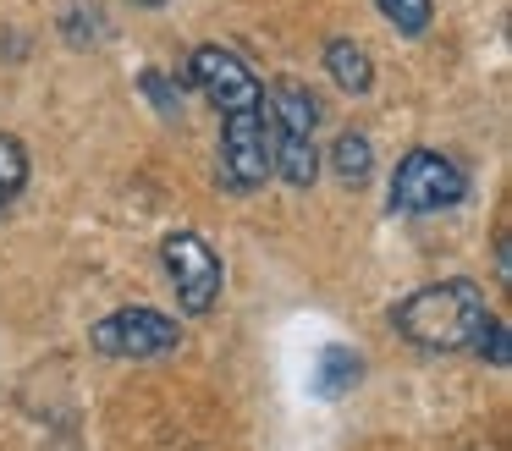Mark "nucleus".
Segmentation results:
<instances>
[{
    "label": "nucleus",
    "mask_w": 512,
    "mask_h": 451,
    "mask_svg": "<svg viewBox=\"0 0 512 451\" xmlns=\"http://www.w3.org/2000/svg\"><path fill=\"white\" fill-rule=\"evenodd\" d=\"M23 187H28V149L17 132H0V215L23 198Z\"/></svg>",
    "instance_id": "11"
},
{
    "label": "nucleus",
    "mask_w": 512,
    "mask_h": 451,
    "mask_svg": "<svg viewBox=\"0 0 512 451\" xmlns=\"http://www.w3.org/2000/svg\"><path fill=\"white\" fill-rule=\"evenodd\" d=\"M320 99L298 83V77H281L270 83V149H276V176L298 193H309L314 176H320Z\"/></svg>",
    "instance_id": "2"
},
{
    "label": "nucleus",
    "mask_w": 512,
    "mask_h": 451,
    "mask_svg": "<svg viewBox=\"0 0 512 451\" xmlns=\"http://www.w3.org/2000/svg\"><path fill=\"white\" fill-rule=\"evenodd\" d=\"M188 83L199 88L221 116L265 105V83L248 72V61H237V55L221 50V44H199V50L188 55Z\"/></svg>",
    "instance_id": "7"
},
{
    "label": "nucleus",
    "mask_w": 512,
    "mask_h": 451,
    "mask_svg": "<svg viewBox=\"0 0 512 451\" xmlns=\"http://www.w3.org/2000/svg\"><path fill=\"white\" fill-rule=\"evenodd\" d=\"M375 6H380V17H386L397 33H408V39H419V33L430 28V17H435V0H375Z\"/></svg>",
    "instance_id": "12"
},
{
    "label": "nucleus",
    "mask_w": 512,
    "mask_h": 451,
    "mask_svg": "<svg viewBox=\"0 0 512 451\" xmlns=\"http://www.w3.org/2000/svg\"><path fill=\"white\" fill-rule=\"evenodd\" d=\"M133 6H166V0H133Z\"/></svg>",
    "instance_id": "15"
},
{
    "label": "nucleus",
    "mask_w": 512,
    "mask_h": 451,
    "mask_svg": "<svg viewBox=\"0 0 512 451\" xmlns=\"http://www.w3.org/2000/svg\"><path fill=\"white\" fill-rule=\"evenodd\" d=\"M490 308H485V292H479L474 281H435V286H419V292H408L397 308H391V325H397L402 341H413V347L424 352H463L479 341V330H485Z\"/></svg>",
    "instance_id": "1"
},
{
    "label": "nucleus",
    "mask_w": 512,
    "mask_h": 451,
    "mask_svg": "<svg viewBox=\"0 0 512 451\" xmlns=\"http://www.w3.org/2000/svg\"><path fill=\"white\" fill-rule=\"evenodd\" d=\"M463 193V165L441 149H408L391 171V209H402V215H441V209L463 204Z\"/></svg>",
    "instance_id": "3"
},
{
    "label": "nucleus",
    "mask_w": 512,
    "mask_h": 451,
    "mask_svg": "<svg viewBox=\"0 0 512 451\" xmlns=\"http://www.w3.org/2000/svg\"><path fill=\"white\" fill-rule=\"evenodd\" d=\"M94 352L105 358H166V352L182 347V325L166 314V308H149V303H133V308H111L100 325L89 330Z\"/></svg>",
    "instance_id": "5"
},
{
    "label": "nucleus",
    "mask_w": 512,
    "mask_h": 451,
    "mask_svg": "<svg viewBox=\"0 0 512 451\" xmlns=\"http://www.w3.org/2000/svg\"><path fill=\"white\" fill-rule=\"evenodd\" d=\"M358 380H364V352L342 347V341H331V347L314 358V374H309V385L320 396H347Z\"/></svg>",
    "instance_id": "8"
},
{
    "label": "nucleus",
    "mask_w": 512,
    "mask_h": 451,
    "mask_svg": "<svg viewBox=\"0 0 512 451\" xmlns=\"http://www.w3.org/2000/svg\"><path fill=\"white\" fill-rule=\"evenodd\" d=\"M474 352H479V358L490 363V369H507V363H512V336H507V325H501L496 314L485 319V330H479Z\"/></svg>",
    "instance_id": "13"
},
{
    "label": "nucleus",
    "mask_w": 512,
    "mask_h": 451,
    "mask_svg": "<svg viewBox=\"0 0 512 451\" xmlns=\"http://www.w3.org/2000/svg\"><path fill=\"white\" fill-rule=\"evenodd\" d=\"M215 176L226 193H259L276 176V149H270L265 110H232L221 116V149H215Z\"/></svg>",
    "instance_id": "4"
},
{
    "label": "nucleus",
    "mask_w": 512,
    "mask_h": 451,
    "mask_svg": "<svg viewBox=\"0 0 512 451\" xmlns=\"http://www.w3.org/2000/svg\"><path fill=\"white\" fill-rule=\"evenodd\" d=\"M325 72L342 94H369L375 88V66H369V50L358 39H331L325 44Z\"/></svg>",
    "instance_id": "9"
},
{
    "label": "nucleus",
    "mask_w": 512,
    "mask_h": 451,
    "mask_svg": "<svg viewBox=\"0 0 512 451\" xmlns=\"http://www.w3.org/2000/svg\"><path fill=\"white\" fill-rule=\"evenodd\" d=\"M138 88H144V94L155 99L160 116H177V110H182V88L171 83L166 72H155V66H149V72H138Z\"/></svg>",
    "instance_id": "14"
},
{
    "label": "nucleus",
    "mask_w": 512,
    "mask_h": 451,
    "mask_svg": "<svg viewBox=\"0 0 512 451\" xmlns=\"http://www.w3.org/2000/svg\"><path fill=\"white\" fill-rule=\"evenodd\" d=\"M160 270H166L171 292H177V303L188 314H210L221 303V281H226L221 253L199 231H166V242H160Z\"/></svg>",
    "instance_id": "6"
},
{
    "label": "nucleus",
    "mask_w": 512,
    "mask_h": 451,
    "mask_svg": "<svg viewBox=\"0 0 512 451\" xmlns=\"http://www.w3.org/2000/svg\"><path fill=\"white\" fill-rule=\"evenodd\" d=\"M331 171H336V182L342 187H364L369 176H375V149H369V138L364 132H336V143H331Z\"/></svg>",
    "instance_id": "10"
}]
</instances>
